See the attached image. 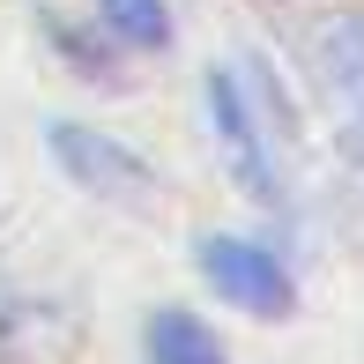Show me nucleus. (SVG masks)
Here are the masks:
<instances>
[{"mask_svg": "<svg viewBox=\"0 0 364 364\" xmlns=\"http://www.w3.org/2000/svg\"><path fill=\"white\" fill-rule=\"evenodd\" d=\"M327 75H335V97L350 105V156H364V15L327 30Z\"/></svg>", "mask_w": 364, "mask_h": 364, "instance_id": "4", "label": "nucleus"}, {"mask_svg": "<svg viewBox=\"0 0 364 364\" xmlns=\"http://www.w3.org/2000/svg\"><path fill=\"white\" fill-rule=\"evenodd\" d=\"M201 275L230 297V305L260 312V320H283V312L297 305L283 260H275L268 245H253V238H223V230H216V238H201Z\"/></svg>", "mask_w": 364, "mask_h": 364, "instance_id": "1", "label": "nucleus"}, {"mask_svg": "<svg viewBox=\"0 0 364 364\" xmlns=\"http://www.w3.org/2000/svg\"><path fill=\"white\" fill-rule=\"evenodd\" d=\"M208 105H216V127H223V149H230V171L253 186V201H283V178H275V164H268V149H260V127H253V112H245V97H238V82L216 75L208 82Z\"/></svg>", "mask_w": 364, "mask_h": 364, "instance_id": "2", "label": "nucleus"}, {"mask_svg": "<svg viewBox=\"0 0 364 364\" xmlns=\"http://www.w3.org/2000/svg\"><path fill=\"white\" fill-rule=\"evenodd\" d=\"M97 8H105L112 38H127V45H149V53H156V45L171 38V15H164V0H97Z\"/></svg>", "mask_w": 364, "mask_h": 364, "instance_id": "6", "label": "nucleus"}, {"mask_svg": "<svg viewBox=\"0 0 364 364\" xmlns=\"http://www.w3.org/2000/svg\"><path fill=\"white\" fill-rule=\"evenodd\" d=\"M149 364H223V350H216V335H208L201 320L156 312V320H149Z\"/></svg>", "mask_w": 364, "mask_h": 364, "instance_id": "5", "label": "nucleus"}, {"mask_svg": "<svg viewBox=\"0 0 364 364\" xmlns=\"http://www.w3.org/2000/svg\"><path fill=\"white\" fill-rule=\"evenodd\" d=\"M53 156L68 164L90 193H127V186H149V171L127 149H112L105 134H90V127H53Z\"/></svg>", "mask_w": 364, "mask_h": 364, "instance_id": "3", "label": "nucleus"}]
</instances>
